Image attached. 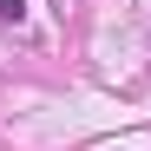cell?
Masks as SVG:
<instances>
[{"label":"cell","instance_id":"cell-1","mask_svg":"<svg viewBox=\"0 0 151 151\" xmlns=\"http://www.w3.org/2000/svg\"><path fill=\"white\" fill-rule=\"evenodd\" d=\"M0 20H13V27H20V20H27V0H0Z\"/></svg>","mask_w":151,"mask_h":151}]
</instances>
